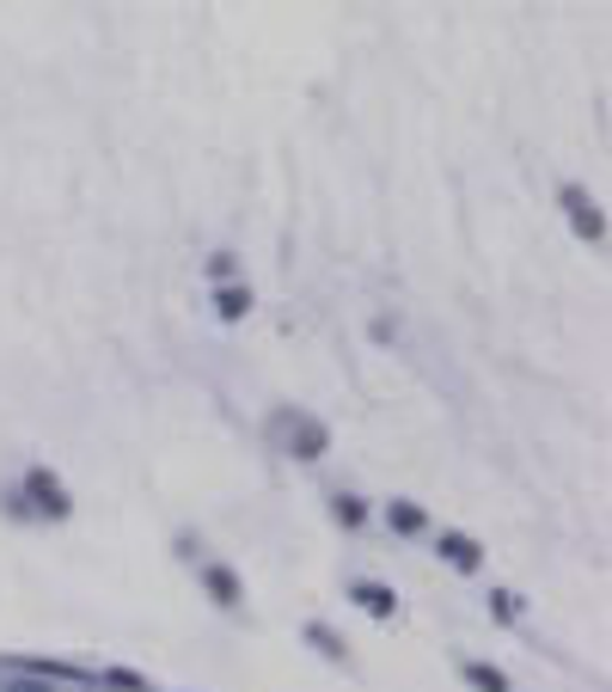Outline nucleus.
Wrapping results in <instances>:
<instances>
[{"instance_id":"1","label":"nucleus","mask_w":612,"mask_h":692,"mask_svg":"<svg viewBox=\"0 0 612 692\" xmlns=\"http://www.w3.org/2000/svg\"><path fill=\"white\" fill-rule=\"evenodd\" d=\"M276 429L288 436V453H294V460H319V453L331 448L325 423H313V417H276Z\"/></svg>"},{"instance_id":"2","label":"nucleus","mask_w":612,"mask_h":692,"mask_svg":"<svg viewBox=\"0 0 612 692\" xmlns=\"http://www.w3.org/2000/svg\"><path fill=\"white\" fill-rule=\"evenodd\" d=\"M563 209H570V227L582 233V240H600V233H606V221H600V209H594V197H588V190L563 185Z\"/></svg>"},{"instance_id":"3","label":"nucleus","mask_w":612,"mask_h":692,"mask_svg":"<svg viewBox=\"0 0 612 692\" xmlns=\"http://www.w3.org/2000/svg\"><path fill=\"white\" fill-rule=\"evenodd\" d=\"M25 491H31V503H38L50 521H62L67 508H74V503H67V491H62V479H50V472H31Z\"/></svg>"},{"instance_id":"4","label":"nucleus","mask_w":612,"mask_h":692,"mask_svg":"<svg viewBox=\"0 0 612 692\" xmlns=\"http://www.w3.org/2000/svg\"><path fill=\"white\" fill-rule=\"evenodd\" d=\"M349 595H356L361 612H373V619H392V607H399V595H392L387 583H356Z\"/></svg>"},{"instance_id":"5","label":"nucleus","mask_w":612,"mask_h":692,"mask_svg":"<svg viewBox=\"0 0 612 692\" xmlns=\"http://www.w3.org/2000/svg\"><path fill=\"white\" fill-rule=\"evenodd\" d=\"M435 552L453 564V570H478V546H472L466 533H441V546H435Z\"/></svg>"},{"instance_id":"6","label":"nucleus","mask_w":612,"mask_h":692,"mask_svg":"<svg viewBox=\"0 0 612 692\" xmlns=\"http://www.w3.org/2000/svg\"><path fill=\"white\" fill-rule=\"evenodd\" d=\"M202 583H209V595L221 600V607H240V583H233V570H221V564H209V570H202Z\"/></svg>"},{"instance_id":"7","label":"nucleus","mask_w":612,"mask_h":692,"mask_svg":"<svg viewBox=\"0 0 612 692\" xmlns=\"http://www.w3.org/2000/svg\"><path fill=\"white\" fill-rule=\"evenodd\" d=\"M214 306H221V319H245V313H252V289H221Z\"/></svg>"},{"instance_id":"8","label":"nucleus","mask_w":612,"mask_h":692,"mask_svg":"<svg viewBox=\"0 0 612 692\" xmlns=\"http://www.w3.org/2000/svg\"><path fill=\"white\" fill-rule=\"evenodd\" d=\"M387 521H392V533H423V508L416 503H392Z\"/></svg>"},{"instance_id":"9","label":"nucleus","mask_w":612,"mask_h":692,"mask_svg":"<svg viewBox=\"0 0 612 692\" xmlns=\"http://www.w3.org/2000/svg\"><path fill=\"white\" fill-rule=\"evenodd\" d=\"M466 680H472V686H478V692H508V680L496 674L490 662H466Z\"/></svg>"},{"instance_id":"10","label":"nucleus","mask_w":612,"mask_h":692,"mask_svg":"<svg viewBox=\"0 0 612 692\" xmlns=\"http://www.w3.org/2000/svg\"><path fill=\"white\" fill-rule=\"evenodd\" d=\"M306 638L319 643V656H331V662H344V643L331 638V626H319V619H313V626H306Z\"/></svg>"},{"instance_id":"11","label":"nucleus","mask_w":612,"mask_h":692,"mask_svg":"<svg viewBox=\"0 0 612 692\" xmlns=\"http://www.w3.org/2000/svg\"><path fill=\"white\" fill-rule=\"evenodd\" d=\"M105 686H117V692H147V680L129 674V668H105Z\"/></svg>"},{"instance_id":"12","label":"nucleus","mask_w":612,"mask_h":692,"mask_svg":"<svg viewBox=\"0 0 612 692\" xmlns=\"http://www.w3.org/2000/svg\"><path fill=\"white\" fill-rule=\"evenodd\" d=\"M331 515L344 521V527H361V515H368V508H361L356 496H337V503H331Z\"/></svg>"},{"instance_id":"13","label":"nucleus","mask_w":612,"mask_h":692,"mask_svg":"<svg viewBox=\"0 0 612 692\" xmlns=\"http://www.w3.org/2000/svg\"><path fill=\"white\" fill-rule=\"evenodd\" d=\"M496 619H515V612H520V595H508V588H496Z\"/></svg>"},{"instance_id":"14","label":"nucleus","mask_w":612,"mask_h":692,"mask_svg":"<svg viewBox=\"0 0 612 692\" xmlns=\"http://www.w3.org/2000/svg\"><path fill=\"white\" fill-rule=\"evenodd\" d=\"M209 276L226 289V276H233V258H226V252H214V258H209Z\"/></svg>"},{"instance_id":"15","label":"nucleus","mask_w":612,"mask_h":692,"mask_svg":"<svg viewBox=\"0 0 612 692\" xmlns=\"http://www.w3.org/2000/svg\"><path fill=\"white\" fill-rule=\"evenodd\" d=\"M19 692H38V686H19Z\"/></svg>"}]
</instances>
